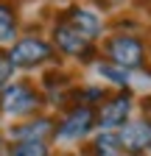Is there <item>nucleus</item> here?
Segmentation results:
<instances>
[{"label":"nucleus","instance_id":"obj_7","mask_svg":"<svg viewBox=\"0 0 151 156\" xmlns=\"http://www.w3.org/2000/svg\"><path fill=\"white\" fill-rule=\"evenodd\" d=\"M115 134H118L120 151L129 156H143L151 148V120H129Z\"/></svg>","mask_w":151,"mask_h":156},{"label":"nucleus","instance_id":"obj_12","mask_svg":"<svg viewBox=\"0 0 151 156\" xmlns=\"http://www.w3.org/2000/svg\"><path fill=\"white\" fill-rule=\"evenodd\" d=\"M9 156H50V145L42 140H25V142H14Z\"/></svg>","mask_w":151,"mask_h":156},{"label":"nucleus","instance_id":"obj_8","mask_svg":"<svg viewBox=\"0 0 151 156\" xmlns=\"http://www.w3.org/2000/svg\"><path fill=\"white\" fill-rule=\"evenodd\" d=\"M53 134H56V120H53V117L34 114V117H28L25 123H14L9 128V140H14V142H25V140H42V142H48Z\"/></svg>","mask_w":151,"mask_h":156},{"label":"nucleus","instance_id":"obj_15","mask_svg":"<svg viewBox=\"0 0 151 156\" xmlns=\"http://www.w3.org/2000/svg\"><path fill=\"white\" fill-rule=\"evenodd\" d=\"M9 151H11V145L6 142V136L0 134V156H9Z\"/></svg>","mask_w":151,"mask_h":156},{"label":"nucleus","instance_id":"obj_2","mask_svg":"<svg viewBox=\"0 0 151 156\" xmlns=\"http://www.w3.org/2000/svg\"><path fill=\"white\" fill-rule=\"evenodd\" d=\"M104 53H106V62L129 70H140L145 67V45L143 39L134 34H115L104 42Z\"/></svg>","mask_w":151,"mask_h":156},{"label":"nucleus","instance_id":"obj_16","mask_svg":"<svg viewBox=\"0 0 151 156\" xmlns=\"http://www.w3.org/2000/svg\"><path fill=\"white\" fill-rule=\"evenodd\" d=\"M104 6H115V3H120V0H101Z\"/></svg>","mask_w":151,"mask_h":156},{"label":"nucleus","instance_id":"obj_11","mask_svg":"<svg viewBox=\"0 0 151 156\" xmlns=\"http://www.w3.org/2000/svg\"><path fill=\"white\" fill-rule=\"evenodd\" d=\"M87 153L90 156H120L123 151H120V142H118V134L115 131H101L95 140L90 142Z\"/></svg>","mask_w":151,"mask_h":156},{"label":"nucleus","instance_id":"obj_13","mask_svg":"<svg viewBox=\"0 0 151 156\" xmlns=\"http://www.w3.org/2000/svg\"><path fill=\"white\" fill-rule=\"evenodd\" d=\"M98 73L106 78L109 84H115L118 89H129V73L123 67H115V64H109V62H98Z\"/></svg>","mask_w":151,"mask_h":156},{"label":"nucleus","instance_id":"obj_14","mask_svg":"<svg viewBox=\"0 0 151 156\" xmlns=\"http://www.w3.org/2000/svg\"><path fill=\"white\" fill-rule=\"evenodd\" d=\"M11 78H14V64L9 62V53H6V50H0V89L9 87V84H11Z\"/></svg>","mask_w":151,"mask_h":156},{"label":"nucleus","instance_id":"obj_10","mask_svg":"<svg viewBox=\"0 0 151 156\" xmlns=\"http://www.w3.org/2000/svg\"><path fill=\"white\" fill-rule=\"evenodd\" d=\"M17 28H20V23H17L14 6L9 0H0V48L17 42Z\"/></svg>","mask_w":151,"mask_h":156},{"label":"nucleus","instance_id":"obj_4","mask_svg":"<svg viewBox=\"0 0 151 156\" xmlns=\"http://www.w3.org/2000/svg\"><path fill=\"white\" fill-rule=\"evenodd\" d=\"M95 128V109L90 106H81V103H73L62 120L56 123V140H64V142H79V140H87L90 131Z\"/></svg>","mask_w":151,"mask_h":156},{"label":"nucleus","instance_id":"obj_6","mask_svg":"<svg viewBox=\"0 0 151 156\" xmlns=\"http://www.w3.org/2000/svg\"><path fill=\"white\" fill-rule=\"evenodd\" d=\"M131 92L129 89H120L118 95L106 98L101 103V109L95 112V126L101 131H118L120 126L129 123V114H131Z\"/></svg>","mask_w":151,"mask_h":156},{"label":"nucleus","instance_id":"obj_1","mask_svg":"<svg viewBox=\"0 0 151 156\" xmlns=\"http://www.w3.org/2000/svg\"><path fill=\"white\" fill-rule=\"evenodd\" d=\"M45 95L28 81H11L9 87L0 89V114L6 117H34L42 109Z\"/></svg>","mask_w":151,"mask_h":156},{"label":"nucleus","instance_id":"obj_17","mask_svg":"<svg viewBox=\"0 0 151 156\" xmlns=\"http://www.w3.org/2000/svg\"><path fill=\"white\" fill-rule=\"evenodd\" d=\"M148 153H151V148H148Z\"/></svg>","mask_w":151,"mask_h":156},{"label":"nucleus","instance_id":"obj_5","mask_svg":"<svg viewBox=\"0 0 151 156\" xmlns=\"http://www.w3.org/2000/svg\"><path fill=\"white\" fill-rule=\"evenodd\" d=\"M53 45L64 56H73V58H79V62H92L95 53H98L95 42H90L84 34H79L73 25H67L62 17L56 20V25H53Z\"/></svg>","mask_w":151,"mask_h":156},{"label":"nucleus","instance_id":"obj_9","mask_svg":"<svg viewBox=\"0 0 151 156\" xmlns=\"http://www.w3.org/2000/svg\"><path fill=\"white\" fill-rule=\"evenodd\" d=\"M62 20H64L67 25H73L79 34H84L90 42H95V39L101 36V31H104L101 17H98L95 11H90V9H81V6H70V9L62 14Z\"/></svg>","mask_w":151,"mask_h":156},{"label":"nucleus","instance_id":"obj_3","mask_svg":"<svg viewBox=\"0 0 151 156\" xmlns=\"http://www.w3.org/2000/svg\"><path fill=\"white\" fill-rule=\"evenodd\" d=\"M6 53H9V62L14 64V70H34L53 58V45L45 42L42 36H23Z\"/></svg>","mask_w":151,"mask_h":156}]
</instances>
